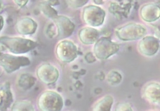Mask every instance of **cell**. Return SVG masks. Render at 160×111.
Listing matches in <instances>:
<instances>
[{
	"mask_svg": "<svg viewBox=\"0 0 160 111\" xmlns=\"http://www.w3.org/2000/svg\"><path fill=\"white\" fill-rule=\"evenodd\" d=\"M0 43L14 54H23L35 49L38 45L37 42L21 37L2 36Z\"/></svg>",
	"mask_w": 160,
	"mask_h": 111,
	"instance_id": "6da1fadb",
	"label": "cell"
},
{
	"mask_svg": "<svg viewBox=\"0 0 160 111\" xmlns=\"http://www.w3.org/2000/svg\"><path fill=\"white\" fill-rule=\"evenodd\" d=\"M63 99L55 91H46L39 96L38 106L41 111H60L63 107Z\"/></svg>",
	"mask_w": 160,
	"mask_h": 111,
	"instance_id": "7a4b0ae2",
	"label": "cell"
},
{
	"mask_svg": "<svg viewBox=\"0 0 160 111\" xmlns=\"http://www.w3.org/2000/svg\"><path fill=\"white\" fill-rule=\"evenodd\" d=\"M115 33L121 41H136L146 35L147 29L141 24L130 23L117 29Z\"/></svg>",
	"mask_w": 160,
	"mask_h": 111,
	"instance_id": "3957f363",
	"label": "cell"
},
{
	"mask_svg": "<svg viewBox=\"0 0 160 111\" xmlns=\"http://www.w3.org/2000/svg\"><path fill=\"white\" fill-rule=\"evenodd\" d=\"M120 46L110 38L103 37L98 40L93 47V53L97 59L105 60L119 51Z\"/></svg>",
	"mask_w": 160,
	"mask_h": 111,
	"instance_id": "277c9868",
	"label": "cell"
},
{
	"mask_svg": "<svg viewBox=\"0 0 160 111\" xmlns=\"http://www.w3.org/2000/svg\"><path fill=\"white\" fill-rule=\"evenodd\" d=\"M30 63V60L26 56H16L0 52V66L7 73H12L20 68L28 66Z\"/></svg>",
	"mask_w": 160,
	"mask_h": 111,
	"instance_id": "5b68a950",
	"label": "cell"
},
{
	"mask_svg": "<svg viewBox=\"0 0 160 111\" xmlns=\"http://www.w3.org/2000/svg\"><path fill=\"white\" fill-rule=\"evenodd\" d=\"M82 17L86 25L92 27H97L104 24L106 12L99 6L90 5L84 7Z\"/></svg>",
	"mask_w": 160,
	"mask_h": 111,
	"instance_id": "8992f818",
	"label": "cell"
},
{
	"mask_svg": "<svg viewBox=\"0 0 160 111\" xmlns=\"http://www.w3.org/2000/svg\"><path fill=\"white\" fill-rule=\"evenodd\" d=\"M57 57L63 63H70L77 58L78 51L77 46L70 40H63L58 44L55 49Z\"/></svg>",
	"mask_w": 160,
	"mask_h": 111,
	"instance_id": "52a82bcc",
	"label": "cell"
},
{
	"mask_svg": "<svg viewBox=\"0 0 160 111\" xmlns=\"http://www.w3.org/2000/svg\"><path fill=\"white\" fill-rule=\"evenodd\" d=\"M37 75L41 82L49 85L54 84L57 81L60 76V72L54 66L46 63L38 67L37 71Z\"/></svg>",
	"mask_w": 160,
	"mask_h": 111,
	"instance_id": "ba28073f",
	"label": "cell"
},
{
	"mask_svg": "<svg viewBox=\"0 0 160 111\" xmlns=\"http://www.w3.org/2000/svg\"><path fill=\"white\" fill-rule=\"evenodd\" d=\"M160 44L159 40L153 36H144L138 44L139 52L144 56H154L159 51Z\"/></svg>",
	"mask_w": 160,
	"mask_h": 111,
	"instance_id": "9c48e42d",
	"label": "cell"
},
{
	"mask_svg": "<svg viewBox=\"0 0 160 111\" xmlns=\"http://www.w3.org/2000/svg\"><path fill=\"white\" fill-rule=\"evenodd\" d=\"M53 19L57 28L59 38H68L73 34L75 25L69 18L64 16H58Z\"/></svg>",
	"mask_w": 160,
	"mask_h": 111,
	"instance_id": "30bf717a",
	"label": "cell"
},
{
	"mask_svg": "<svg viewBox=\"0 0 160 111\" xmlns=\"http://www.w3.org/2000/svg\"><path fill=\"white\" fill-rule=\"evenodd\" d=\"M140 15L143 20L148 23H152L160 18V7L154 3H148L142 6Z\"/></svg>",
	"mask_w": 160,
	"mask_h": 111,
	"instance_id": "8fae6325",
	"label": "cell"
},
{
	"mask_svg": "<svg viewBox=\"0 0 160 111\" xmlns=\"http://www.w3.org/2000/svg\"><path fill=\"white\" fill-rule=\"evenodd\" d=\"M143 95L146 100L154 104H160V84L151 82L145 86Z\"/></svg>",
	"mask_w": 160,
	"mask_h": 111,
	"instance_id": "7c38bea8",
	"label": "cell"
},
{
	"mask_svg": "<svg viewBox=\"0 0 160 111\" xmlns=\"http://www.w3.org/2000/svg\"><path fill=\"white\" fill-rule=\"evenodd\" d=\"M13 100L10 85L6 82L0 86V111H6L11 106Z\"/></svg>",
	"mask_w": 160,
	"mask_h": 111,
	"instance_id": "4fadbf2b",
	"label": "cell"
},
{
	"mask_svg": "<svg viewBox=\"0 0 160 111\" xmlns=\"http://www.w3.org/2000/svg\"><path fill=\"white\" fill-rule=\"evenodd\" d=\"M38 24L31 18L21 19L16 25V29L19 34L22 35L34 34L37 29Z\"/></svg>",
	"mask_w": 160,
	"mask_h": 111,
	"instance_id": "5bb4252c",
	"label": "cell"
},
{
	"mask_svg": "<svg viewBox=\"0 0 160 111\" xmlns=\"http://www.w3.org/2000/svg\"><path fill=\"white\" fill-rule=\"evenodd\" d=\"M79 38L82 44L91 45L96 43L99 37V32L92 27H85L80 30Z\"/></svg>",
	"mask_w": 160,
	"mask_h": 111,
	"instance_id": "9a60e30c",
	"label": "cell"
},
{
	"mask_svg": "<svg viewBox=\"0 0 160 111\" xmlns=\"http://www.w3.org/2000/svg\"><path fill=\"white\" fill-rule=\"evenodd\" d=\"M114 103L112 96L107 95L97 102L93 108V111H110Z\"/></svg>",
	"mask_w": 160,
	"mask_h": 111,
	"instance_id": "2e32d148",
	"label": "cell"
},
{
	"mask_svg": "<svg viewBox=\"0 0 160 111\" xmlns=\"http://www.w3.org/2000/svg\"><path fill=\"white\" fill-rule=\"evenodd\" d=\"M35 82L36 79L33 76L29 73H23L19 77L18 86L23 90H28L34 86Z\"/></svg>",
	"mask_w": 160,
	"mask_h": 111,
	"instance_id": "e0dca14e",
	"label": "cell"
},
{
	"mask_svg": "<svg viewBox=\"0 0 160 111\" xmlns=\"http://www.w3.org/2000/svg\"><path fill=\"white\" fill-rule=\"evenodd\" d=\"M40 9L45 16L48 18L54 19L58 16L56 11L50 6L48 1L43 2L40 4Z\"/></svg>",
	"mask_w": 160,
	"mask_h": 111,
	"instance_id": "ac0fdd59",
	"label": "cell"
},
{
	"mask_svg": "<svg viewBox=\"0 0 160 111\" xmlns=\"http://www.w3.org/2000/svg\"><path fill=\"white\" fill-rule=\"evenodd\" d=\"M12 111H34V107L30 102L26 101H18L12 107Z\"/></svg>",
	"mask_w": 160,
	"mask_h": 111,
	"instance_id": "d6986e66",
	"label": "cell"
},
{
	"mask_svg": "<svg viewBox=\"0 0 160 111\" xmlns=\"http://www.w3.org/2000/svg\"><path fill=\"white\" fill-rule=\"evenodd\" d=\"M72 7L79 8L85 5L89 0H68Z\"/></svg>",
	"mask_w": 160,
	"mask_h": 111,
	"instance_id": "ffe728a7",
	"label": "cell"
},
{
	"mask_svg": "<svg viewBox=\"0 0 160 111\" xmlns=\"http://www.w3.org/2000/svg\"><path fill=\"white\" fill-rule=\"evenodd\" d=\"M108 78H110V81L112 83L115 84H118L122 80V76L120 73L117 72H111V75Z\"/></svg>",
	"mask_w": 160,
	"mask_h": 111,
	"instance_id": "44dd1931",
	"label": "cell"
},
{
	"mask_svg": "<svg viewBox=\"0 0 160 111\" xmlns=\"http://www.w3.org/2000/svg\"><path fill=\"white\" fill-rule=\"evenodd\" d=\"M116 111H132V107L127 103H121L116 107Z\"/></svg>",
	"mask_w": 160,
	"mask_h": 111,
	"instance_id": "7402d4cb",
	"label": "cell"
},
{
	"mask_svg": "<svg viewBox=\"0 0 160 111\" xmlns=\"http://www.w3.org/2000/svg\"><path fill=\"white\" fill-rule=\"evenodd\" d=\"M14 3L20 8L24 7L28 4L29 0H13Z\"/></svg>",
	"mask_w": 160,
	"mask_h": 111,
	"instance_id": "603a6c76",
	"label": "cell"
},
{
	"mask_svg": "<svg viewBox=\"0 0 160 111\" xmlns=\"http://www.w3.org/2000/svg\"><path fill=\"white\" fill-rule=\"evenodd\" d=\"M4 25V20L2 16L0 15V32H1Z\"/></svg>",
	"mask_w": 160,
	"mask_h": 111,
	"instance_id": "cb8c5ba5",
	"label": "cell"
},
{
	"mask_svg": "<svg viewBox=\"0 0 160 111\" xmlns=\"http://www.w3.org/2000/svg\"><path fill=\"white\" fill-rule=\"evenodd\" d=\"M94 1V3H96L98 5H100V4H102L103 3V0H93Z\"/></svg>",
	"mask_w": 160,
	"mask_h": 111,
	"instance_id": "d4e9b609",
	"label": "cell"
},
{
	"mask_svg": "<svg viewBox=\"0 0 160 111\" xmlns=\"http://www.w3.org/2000/svg\"><path fill=\"white\" fill-rule=\"evenodd\" d=\"M2 0H0V12L2 9Z\"/></svg>",
	"mask_w": 160,
	"mask_h": 111,
	"instance_id": "484cf974",
	"label": "cell"
}]
</instances>
